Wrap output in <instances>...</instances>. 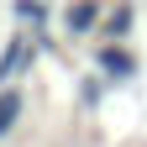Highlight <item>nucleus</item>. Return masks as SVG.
<instances>
[{
	"instance_id": "39448f33",
	"label": "nucleus",
	"mask_w": 147,
	"mask_h": 147,
	"mask_svg": "<svg viewBox=\"0 0 147 147\" xmlns=\"http://www.w3.org/2000/svg\"><path fill=\"white\" fill-rule=\"evenodd\" d=\"M131 21H137V11H131V5L121 0V5H116V11H110L105 21H100V32L110 37V42H126V37H131Z\"/></svg>"
},
{
	"instance_id": "f257e3e1",
	"label": "nucleus",
	"mask_w": 147,
	"mask_h": 147,
	"mask_svg": "<svg viewBox=\"0 0 147 147\" xmlns=\"http://www.w3.org/2000/svg\"><path fill=\"white\" fill-rule=\"evenodd\" d=\"M37 58H42L37 37L16 32V37H11V47L0 53V84H11V79H21V74H32V63H37Z\"/></svg>"
},
{
	"instance_id": "7ed1b4c3",
	"label": "nucleus",
	"mask_w": 147,
	"mask_h": 147,
	"mask_svg": "<svg viewBox=\"0 0 147 147\" xmlns=\"http://www.w3.org/2000/svg\"><path fill=\"white\" fill-rule=\"evenodd\" d=\"M63 26H68V37L95 32V26H100V5H95V0H74V5L63 11Z\"/></svg>"
},
{
	"instance_id": "f03ea898",
	"label": "nucleus",
	"mask_w": 147,
	"mask_h": 147,
	"mask_svg": "<svg viewBox=\"0 0 147 147\" xmlns=\"http://www.w3.org/2000/svg\"><path fill=\"white\" fill-rule=\"evenodd\" d=\"M100 74H105V79L110 84H126V79H137V58H131V53H126L121 42H110V37H105V47H100Z\"/></svg>"
},
{
	"instance_id": "423d86ee",
	"label": "nucleus",
	"mask_w": 147,
	"mask_h": 147,
	"mask_svg": "<svg viewBox=\"0 0 147 147\" xmlns=\"http://www.w3.org/2000/svg\"><path fill=\"white\" fill-rule=\"evenodd\" d=\"M16 21L21 26H32V32H42V21H47V0H16Z\"/></svg>"
},
{
	"instance_id": "0eeeda50",
	"label": "nucleus",
	"mask_w": 147,
	"mask_h": 147,
	"mask_svg": "<svg viewBox=\"0 0 147 147\" xmlns=\"http://www.w3.org/2000/svg\"><path fill=\"white\" fill-rule=\"evenodd\" d=\"M100 95H105V74H100V79H84V84H79V105H84V110H95V105H100Z\"/></svg>"
},
{
	"instance_id": "20e7f679",
	"label": "nucleus",
	"mask_w": 147,
	"mask_h": 147,
	"mask_svg": "<svg viewBox=\"0 0 147 147\" xmlns=\"http://www.w3.org/2000/svg\"><path fill=\"white\" fill-rule=\"evenodd\" d=\"M21 110H26V95H21V89H11V84H0V137L16 131Z\"/></svg>"
}]
</instances>
